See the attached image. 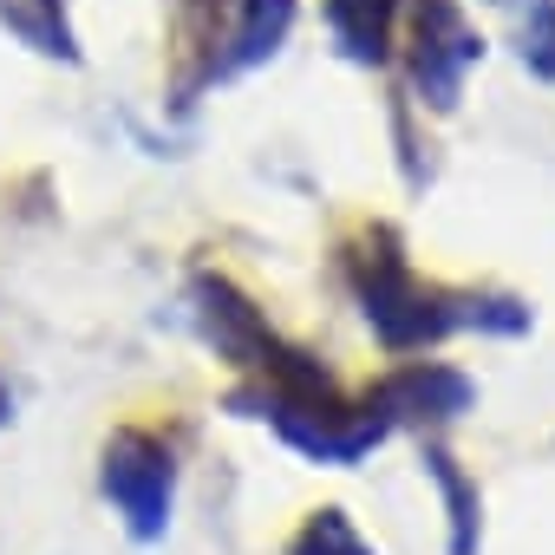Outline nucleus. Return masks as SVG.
I'll return each instance as SVG.
<instances>
[{
  "label": "nucleus",
  "mask_w": 555,
  "mask_h": 555,
  "mask_svg": "<svg viewBox=\"0 0 555 555\" xmlns=\"http://www.w3.org/2000/svg\"><path fill=\"white\" fill-rule=\"evenodd\" d=\"M99 490L118 509V522L131 529V542H164L170 503H177V457H170V444L157 431H144V425H118L105 438Z\"/></svg>",
  "instance_id": "nucleus-1"
},
{
  "label": "nucleus",
  "mask_w": 555,
  "mask_h": 555,
  "mask_svg": "<svg viewBox=\"0 0 555 555\" xmlns=\"http://www.w3.org/2000/svg\"><path fill=\"white\" fill-rule=\"evenodd\" d=\"M483 60L477 27L457 0H412V86L431 112H451L464 92V73Z\"/></svg>",
  "instance_id": "nucleus-2"
},
{
  "label": "nucleus",
  "mask_w": 555,
  "mask_h": 555,
  "mask_svg": "<svg viewBox=\"0 0 555 555\" xmlns=\"http://www.w3.org/2000/svg\"><path fill=\"white\" fill-rule=\"evenodd\" d=\"M295 27V0H216V21H209V53L196 79H235L261 60L282 53Z\"/></svg>",
  "instance_id": "nucleus-3"
},
{
  "label": "nucleus",
  "mask_w": 555,
  "mask_h": 555,
  "mask_svg": "<svg viewBox=\"0 0 555 555\" xmlns=\"http://www.w3.org/2000/svg\"><path fill=\"white\" fill-rule=\"evenodd\" d=\"M470 399H477V386L457 366H444V360H405V366H392L366 392V412H379L386 425H451V418L470 412Z\"/></svg>",
  "instance_id": "nucleus-4"
},
{
  "label": "nucleus",
  "mask_w": 555,
  "mask_h": 555,
  "mask_svg": "<svg viewBox=\"0 0 555 555\" xmlns=\"http://www.w3.org/2000/svg\"><path fill=\"white\" fill-rule=\"evenodd\" d=\"M399 0H327V34L353 66H386Z\"/></svg>",
  "instance_id": "nucleus-5"
},
{
  "label": "nucleus",
  "mask_w": 555,
  "mask_h": 555,
  "mask_svg": "<svg viewBox=\"0 0 555 555\" xmlns=\"http://www.w3.org/2000/svg\"><path fill=\"white\" fill-rule=\"evenodd\" d=\"M0 27H8L27 53H40V60L79 66V40H73V21H66V0H0Z\"/></svg>",
  "instance_id": "nucleus-6"
},
{
  "label": "nucleus",
  "mask_w": 555,
  "mask_h": 555,
  "mask_svg": "<svg viewBox=\"0 0 555 555\" xmlns=\"http://www.w3.org/2000/svg\"><path fill=\"white\" fill-rule=\"evenodd\" d=\"M425 470L438 477L444 509H451V555H477V490L457 477V464L444 451H425Z\"/></svg>",
  "instance_id": "nucleus-7"
},
{
  "label": "nucleus",
  "mask_w": 555,
  "mask_h": 555,
  "mask_svg": "<svg viewBox=\"0 0 555 555\" xmlns=\"http://www.w3.org/2000/svg\"><path fill=\"white\" fill-rule=\"evenodd\" d=\"M288 555H379V548L353 529L347 509H314V516L301 522V535L288 542Z\"/></svg>",
  "instance_id": "nucleus-8"
},
{
  "label": "nucleus",
  "mask_w": 555,
  "mask_h": 555,
  "mask_svg": "<svg viewBox=\"0 0 555 555\" xmlns=\"http://www.w3.org/2000/svg\"><path fill=\"white\" fill-rule=\"evenodd\" d=\"M522 66L555 79V0H529L522 8Z\"/></svg>",
  "instance_id": "nucleus-9"
},
{
  "label": "nucleus",
  "mask_w": 555,
  "mask_h": 555,
  "mask_svg": "<svg viewBox=\"0 0 555 555\" xmlns=\"http://www.w3.org/2000/svg\"><path fill=\"white\" fill-rule=\"evenodd\" d=\"M0 425H14V392H8V379H0Z\"/></svg>",
  "instance_id": "nucleus-10"
}]
</instances>
